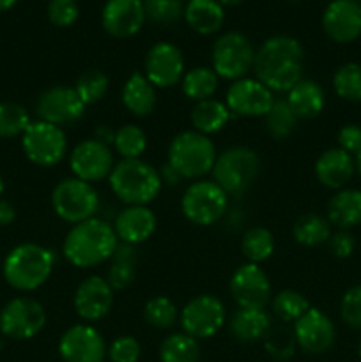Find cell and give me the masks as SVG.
Instances as JSON below:
<instances>
[{"instance_id":"6da1fadb","label":"cell","mask_w":361,"mask_h":362,"mask_svg":"<svg viewBox=\"0 0 361 362\" xmlns=\"http://www.w3.org/2000/svg\"><path fill=\"white\" fill-rule=\"evenodd\" d=\"M304 49L296 37L273 35L255 53L253 71L271 92H289L303 80Z\"/></svg>"},{"instance_id":"7a4b0ae2","label":"cell","mask_w":361,"mask_h":362,"mask_svg":"<svg viewBox=\"0 0 361 362\" xmlns=\"http://www.w3.org/2000/svg\"><path fill=\"white\" fill-rule=\"evenodd\" d=\"M119 246L113 225L99 218H91L73 225L64 239L62 253L71 265L91 269L112 260Z\"/></svg>"},{"instance_id":"3957f363","label":"cell","mask_w":361,"mask_h":362,"mask_svg":"<svg viewBox=\"0 0 361 362\" xmlns=\"http://www.w3.org/2000/svg\"><path fill=\"white\" fill-rule=\"evenodd\" d=\"M55 255L41 244L25 243L7 253L2 274L7 285L18 292H34L41 288L52 276Z\"/></svg>"},{"instance_id":"277c9868","label":"cell","mask_w":361,"mask_h":362,"mask_svg":"<svg viewBox=\"0 0 361 362\" xmlns=\"http://www.w3.org/2000/svg\"><path fill=\"white\" fill-rule=\"evenodd\" d=\"M108 182L113 194L127 205L151 204L163 187L159 170L144 159H122L113 165Z\"/></svg>"},{"instance_id":"5b68a950","label":"cell","mask_w":361,"mask_h":362,"mask_svg":"<svg viewBox=\"0 0 361 362\" xmlns=\"http://www.w3.org/2000/svg\"><path fill=\"white\" fill-rule=\"evenodd\" d=\"M216 147L209 136L197 131H183L168 145V163L180 179H200L212 172Z\"/></svg>"},{"instance_id":"8992f818","label":"cell","mask_w":361,"mask_h":362,"mask_svg":"<svg viewBox=\"0 0 361 362\" xmlns=\"http://www.w3.org/2000/svg\"><path fill=\"white\" fill-rule=\"evenodd\" d=\"M258 168L260 161L257 152L248 147H230L216 158L212 177L227 194L241 197L255 182Z\"/></svg>"},{"instance_id":"52a82bcc","label":"cell","mask_w":361,"mask_h":362,"mask_svg":"<svg viewBox=\"0 0 361 362\" xmlns=\"http://www.w3.org/2000/svg\"><path fill=\"white\" fill-rule=\"evenodd\" d=\"M255 53L257 52L246 35L241 32H227L212 45L211 69L223 80H241L253 69Z\"/></svg>"},{"instance_id":"ba28073f","label":"cell","mask_w":361,"mask_h":362,"mask_svg":"<svg viewBox=\"0 0 361 362\" xmlns=\"http://www.w3.org/2000/svg\"><path fill=\"white\" fill-rule=\"evenodd\" d=\"M52 207L62 221L78 225L94 218L99 209V194L94 184L71 177L53 187Z\"/></svg>"},{"instance_id":"9c48e42d","label":"cell","mask_w":361,"mask_h":362,"mask_svg":"<svg viewBox=\"0 0 361 362\" xmlns=\"http://www.w3.org/2000/svg\"><path fill=\"white\" fill-rule=\"evenodd\" d=\"M229 207V194L214 180H195L186 187L180 200L184 218L198 226L218 223Z\"/></svg>"},{"instance_id":"30bf717a","label":"cell","mask_w":361,"mask_h":362,"mask_svg":"<svg viewBox=\"0 0 361 362\" xmlns=\"http://www.w3.org/2000/svg\"><path fill=\"white\" fill-rule=\"evenodd\" d=\"M21 148L34 165L48 168L59 165L67 152L66 133L62 127L35 120L21 134Z\"/></svg>"},{"instance_id":"8fae6325","label":"cell","mask_w":361,"mask_h":362,"mask_svg":"<svg viewBox=\"0 0 361 362\" xmlns=\"http://www.w3.org/2000/svg\"><path fill=\"white\" fill-rule=\"evenodd\" d=\"M45 325V308L32 297H14L0 310V332L7 338L32 339Z\"/></svg>"},{"instance_id":"7c38bea8","label":"cell","mask_w":361,"mask_h":362,"mask_svg":"<svg viewBox=\"0 0 361 362\" xmlns=\"http://www.w3.org/2000/svg\"><path fill=\"white\" fill-rule=\"evenodd\" d=\"M225 304L216 296L193 297L186 306L180 310L179 320L183 331L195 339L212 338L219 332L225 324Z\"/></svg>"},{"instance_id":"4fadbf2b","label":"cell","mask_w":361,"mask_h":362,"mask_svg":"<svg viewBox=\"0 0 361 362\" xmlns=\"http://www.w3.org/2000/svg\"><path fill=\"white\" fill-rule=\"evenodd\" d=\"M69 168L76 179L88 184L108 179L113 170L112 148L96 138L80 141L69 154Z\"/></svg>"},{"instance_id":"5bb4252c","label":"cell","mask_w":361,"mask_h":362,"mask_svg":"<svg viewBox=\"0 0 361 362\" xmlns=\"http://www.w3.org/2000/svg\"><path fill=\"white\" fill-rule=\"evenodd\" d=\"M87 106L81 103L74 88L57 87L46 88L35 103V113L42 122L53 124V126H69L78 122L84 117Z\"/></svg>"},{"instance_id":"9a60e30c","label":"cell","mask_w":361,"mask_h":362,"mask_svg":"<svg viewBox=\"0 0 361 362\" xmlns=\"http://www.w3.org/2000/svg\"><path fill=\"white\" fill-rule=\"evenodd\" d=\"M230 293L239 308L265 310L271 300V281L260 265L248 262L234 272L230 279Z\"/></svg>"},{"instance_id":"2e32d148","label":"cell","mask_w":361,"mask_h":362,"mask_svg":"<svg viewBox=\"0 0 361 362\" xmlns=\"http://www.w3.org/2000/svg\"><path fill=\"white\" fill-rule=\"evenodd\" d=\"M106 352L105 338L88 324L73 325L60 336L59 354L64 362H103Z\"/></svg>"},{"instance_id":"e0dca14e","label":"cell","mask_w":361,"mask_h":362,"mask_svg":"<svg viewBox=\"0 0 361 362\" xmlns=\"http://www.w3.org/2000/svg\"><path fill=\"white\" fill-rule=\"evenodd\" d=\"M184 76V55L172 42H156L145 55V78L156 88H170Z\"/></svg>"},{"instance_id":"ac0fdd59","label":"cell","mask_w":361,"mask_h":362,"mask_svg":"<svg viewBox=\"0 0 361 362\" xmlns=\"http://www.w3.org/2000/svg\"><path fill=\"white\" fill-rule=\"evenodd\" d=\"M273 101V92L257 78H241L232 81L225 95L227 108L239 117H264Z\"/></svg>"},{"instance_id":"d6986e66","label":"cell","mask_w":361,"mask_h":362,"mask_svg":"<svg viewBox=\"0 0 361 362\" xmlns=\"http://www.w3.org/2000/svg\"><path fill=\"white\" fill-rule=\"evenodd\" d=\"M294 339L301 350L308 354H324L333 346L336 329L331 318L317 308H310L297 322H294Z\"/></svg>"},{"instance_id":"ffe728a7","label":"cell","mask_w":361,"mask_h":362,"mask_svg":"<svg viewBox=\"0 0 361 362\" xmlns=\"http://www.w3.org/2000/svg\"><path fill=\"white\" fill-rule=\"evenodd\" d=\"M322 28L335 42H353L361 35V6L357 0H331L322 13Z\"/></svg>"},{"instance_id":"44dd1931","label":"cell","mask_w":361,"mask_h":362,"mask_svg":"<svg viewBox=\"0 0 361 362\" xmlns=\"http://www.w3.org/2000/svg\"><path fill=\"white\" fill-rule=\"evenodd\" d=\"M142 0H106L101 11V23L106 34L117 39L133 37L145 23Z\"/></svg>"},{"instance_id":"7402d4cb","label":"cell","mask_w":361,"mask_h":362,"mask_svg":"<svg viewBox=\"0 0 361 362\" xmlns=\"http://www.w3.org/2000/svg\"><path fill=\"white\" fill-rule=\"evenodd\" d=\"M74 311L85 322H98L110 313L113 306V288L106 278L91 276L78 285L73 297Z\"/></svg>"},{"instance_id":"603a6c76","label":"cell","mask_w":361,"mask_h":362,"mask_svg":"<svg viewBox=\"0 0 361 362\" xmlns=\"http://www.w3.org/2000/svg\"><path fill=\"white\" fill-rule=\"evenodd\" d=\"M156 223L154 212L147 205H127L115 218L113 230L122 244L138 246L151 239L156 232Z\"/></svg>"},{"instance_id":"cb8c5ba5","label":"cell","mask_w":361,"mask_h":362,"mask_svg":"<svg viewBox=\"0 0 361 362\" xmlns=\"http://www.w3.org/2000/svg\"><path fill=\"white\" fill-rule=\"evenodd\" d=\"M354 158L340 147L328 148L315 163V175L322 186L329 189H342L354 175Z\"/></svg>"},{"instance_id":"d4e9b609","label":"cell","mask_w":361,"mask_h":362,"mask_svg":"<svg viewBox=\"0 0 361 362\" xmlns=\"http://www.w3.org/2000/svg\"><path fill=\"white\" fill-rule=\"evenodd\" d=\"M184 20L197 34L211 35L219 32L225 23V9L218 0H188Z\"/></svg>"},{"instance_id":"484cf974","label":"cell","mask_w":361,"mask_h":362,"mask_svg":"<svg viewBox=\"0 0 361 362\" xmlns=\"http://www.w3.org/2000/svg\"><path fill=\"white\" fill-rule=\"evenodd\" d=\"M285 101L289 103L297 119H314L324 110L326 95L317 81L303 78L287 92Z\"/></svg>"},{"instance_id":"4316f807","label":"cell","mask_w":361,"mask_h":362,"mask_svg":"<svg viewBox=\"0 0 361 362\" xmlns=\"http://www.w3.org/2000/svg\"><path fill=\"white\" fill-rule=\"evenodd\" d=\"M328 221L340 230L361 225V189H340L328 204Z\"/></svg>"},{"instance_id":"83f0119b","label":"cell","mask_w":361,"mask_h":362,"mask_svg":"<svg viewBox=\"0 0 361 362\" xmlns=\"http://www.w3.org/2000/svg\"><path fill=\"white\" fill-rule=\"evenodd\" d=\"M122 105L134 117H147L156 106V87L145 74L133 73L122 87Z\"/></svg>"},{"instance_id":"f1b7e54d","label":"cell","mask_w":361,"mask_h":362,"mask_svg":"<svg viewBox=\"0 0 361 362\" xmlns=\"http://www.w3.org/2000/svg\"><path fill=\"white\" fill-rule=\"evenodd\" d=\"M269 329H271V318L264 310L239 308V311H236L230 320V332L234 338L244 343L258 341L268 336Z\"/></svg>"},{"instance_id":"f546056e","label":"cell","mask_w":361,"mask_h":362,"mask_svg":"<svg viewBox=\"0 0 361 362\" xmlns=\"http://www.w3.org/2000/svg\"><path fill=\"white\" fill-rule=\"evenodd\" d=\"M230 110L223 101L211 98L205 101L195 103L193 110H191V124H193L197 133L205 134H214L222 131L223 127L229 124L230 120Z\"/></svg>"},{"instance_id":"4dcf8cb0","label":"cell","mask_w":361,"mask_h":362,"mask_svg":"<svg viewBox=\"0 0 361 362\" xmlns=\"http://www.w3.org/2000/svg\"><path fill=\"white\" fill-rule=\"evenodd\" d=\"M137 246L131 244H119L112 257L106 281L113 290H124L137 278Z\"/></svg>"},{"instance_id":"1f68e13d","label":"cell","mask_w":361,"mask_h":362,"mask_svg":"<svg viewBox=\"0 0 361 362\" xmlns=\"http://www.w3.org/2000/svg\"><path fill=\"white\" fill-rule=\"evenodd\" d=\"M218 74L211 69V67H193L188 73H184L183 80H180V87H183V94L188 99L195 103L205 101L211 99L218 90Z\"/></svg>"},{"instance_id":"d6a6232c","label":"cell","mask_w":361,"mask_h":362,"mask_svg":"<svg viewBox=\"0 0 361 362\" xmlns=\"http://www.w3.org/2000/svg\"><path fill=\"white\" fill-rule=\"evenodd\" d=\"M292 235L301 246H321L331 237V223L319 214H304L294 225Z\"/></svg>"},{"instance_id":"836d02e7","label":"cell","mask_w":361,"mask_h":362,"mask_svg":"<svg viewBox=\"0 0 361 362\" xmlns=\"http://www.w3.org/2000/svg\"><path fill=\"white\" fill-rule=\"evenodd\" d=\"M159 359L161 362H198L200 346L197 339L188 336L186 332H176L161 343Z\"/></svg>"},{"instance_id":"e575fe53","label":"cell","mask_w":361,"mask_h":362,"mask_svg":"<svg viewBox=\"0 0 361 362\" xmlns=\"http://www.w3.org/2000/svg\"><path fill=\"white\" fill-rule=\"evenodd\" d=\"M241 251L250 264H262L275 253V237L268 228L253 226L243 235Z\"/></svg>"},{"instance_id":"d590c367","label":"cell","mask_w":361,"mask_h":362,"mask_svg":"<svg viewBox=\"0 0 361 362\" xmlns=\"http://www.w3.org/2000/svg\"><path fill=\"white\" fill-rule=\"evenodd\" d=\"M264 120L265 129L275 140H285L294 133L299 119L285 99H275L269 112L264 115Z\"/></svg>"},{"instance_id":"8d00e7d4","label":"cell","mask_w":361,"mask_h":362,"mask_svg":"<svg viewBox=\"0 0 361 362\" xmlns=\"http://www.w3.org/2000/svg\"><path fill=\"white\" fill-rule=\"evenodd\" d=\"M113 148L122 159H140L147 148V136L138 126L126 124L115 131Z\"/></svg>"},{"instance_id":"74e56055","label":"cell","mask_w":361,"mask_h":362,"mask_svg":"<svg viewBox=\"0 0 361 362\" xmlns=\"http://www.w3.org/2000/svg\"><path fill=\"white\" fill-rule=\"evenodd\" d=\"M110 87V80L101 69H87L78 76L74 83V92L81 99L85 106L99 103L106 95Z\"/></svg>"},{"instance_id":"f35d334b","label":"cell","mask_w":361,"mask_h":362,"mask_svg":"<svg viewBox=\"0 0 361 362\" xmlns=\"http://www.w3.org/2000/svg\"><path fill=\"white\" fill-rule=\"evenodd\" d=\"M30 115L21 105L13 101L0 103V138H16L27 131L30 126Z\"/></svg>"},{"instance_id":"ab89813d","label":"cell","mask_w":361,"mask_h":362,"mask_svg":"<svg viewBox=\"0 0 361 362\" xmlns=\"http://www.w3.org/2000/svg\"><path fill=\"white\" fill-rule=\"evenodd\" d=\"M273 313L280 318L282 322H297L308 310H310V303L306 297L296 290H282L275 296L271 303Z\"/></svg>"},{"instance_id":"60d3db41","label":"cell","mask_w":361,"mask_h":362,"mask_svg":"<svg viewBox=\"0 0 361 362\" xmlns=\"http://www.w3.org/2000/svg\"><path fill=\"white\" fill-rule=\"evenodd\" d=\"M336 95L350 103H361V64L349 62L338 67L333 76Z\"/></svg>"},{"instance_id":"b9f144b4","label":"cell","mask_w":361,"mask_h":362,"mask_svg":"<svg viewBox=\"0 0 361 362\" xmlns=\"http://www.w3.org/2000/svg\"><path fill=\"white\" fill-rule=\"evenodd\" d=\"M144 317L149 325L156 329H170L179 320V310L172 299L165 296L152 297L144 308Z\"/></svg>"},{"instance_id":"7bdbcfd3","label":"cell","mask_w":361,"mask_h":362,"mask_svg":"<svg viewBox=\"0 0 361 362\" xmlns=\"http://www.w3.org/2000/svg\"><path fill=\"white\" fill-rule=\"evenodd\" d=\"M145 18L152 23L172 25L184 18V6L180 0H142Z\"/></svg>"},{"instance_id":"ee69618b","label":"cell","mask_w":361,"mask_h":362,"mask_svg":"<svg viewBox=\"0 0 361 362\" xmlns=\"http://www.w3.org/2000/svg\"><path fill=\"white\" fill-rule=\"evenodd\" d=\"M46 13H48L50 23L66 28L76 23L80 16V6L76 0H50Z\"/></svg>"},{"instance_id":"f6af8a7d","label":"cell","mask_w":361,"mask_h":362,"mask_svg":"<svg viewBox=\"0 0 361 362\" xmlns=\"http://www.w3.org/2000/svg\"><path fill=\"white\" fill-rule=\"evenodd\" d=\"M340 317L350 329L361 331V285L347 290L340 303Z\"/></svg>"},{"instance_id":"bcb514c9","label":"cell","mask_w":361,"mask_h":362,"mask_svg":"<svg viewBox=\"0 0 361 362\" xmlns=\"http://www.w3.org/2000/svg\"><path fill=\"white\" fill-rule=\"evenodd\" d=\"M140 354V343L133 336H119L112 341L106 356L110 362H138Z\"/></svg>"},{"instance_id":"7dc6e473","label":"cell","mask_w":361,"mask_h":362,"mask_svg":"<svg viewBox=\"0 0 361 362\" xmlns=\"http://www.w3.org/2000/svg\"><path fill=\"white\" fill-rule=\"evenodd\" d=\"M338 147L347 154L356 156L361 151V127L356 124H347L338 131Z\"/></svg>"},{"instance_id":"c3c4849f","label":"cell","mask_w":361,"mask_h":362,"mask_svg":"<svg viewBox=\"0 0 361 362\" xmlns=\"http://www.w3.org/2000/svg\"><path fill=\"white\" fill-rule=\"evenodd\" d=\"M328 243L329 250H331V253L336 258H349L354 253V246H356L354 237L347 230H340V232L331 233Z\"/></svg>"},{"instance_id":"681fc988","label":"cell","mask_w":361,"mask_h":362,"mask_svg":"<svg viewBox=\"0 0 361 362\" xmlns=\"http://www.w3.org/2000/svg\"><path fill=\"white\" fill-rule=\"evenodd\" d=\"M16 219V209L6 200H0V226H9Z\"/></svg>"},{"instance_id":"f907efd6","label":"cell","mask_w":361,"mask_h":362,"mask_svg":"<svg viewBox=\"0 0 361 362\" xmlns=\"http://www.w3.org/2000/svg\"><path fill=\"white\" fill-rule=\"evenodd\" d=\"M159 175H161L163 184H170V186H176V184L180 180L179 173H177L176 170L168 165V163H165V165L161 166V170H159Z\"/></svg>"},{"instance_id":"816d5d0a","label":"cell","mask_w":361,"mask_h":362,"mask_svg":"<svg viewBox=\"0 0 361 362\" xmlns=\"http://www.w3.org/2000/svg\"><path fill=\"white\" fill-rule=\"evenodd\" d=\"M16 4H18V0H0V13L13 9Z\"/></svg>"},{"instance_id":"f5cc1de1","label":"cell","mask_w":361,"mask_h":362,"mask_svg":"<svg viewBox=\"0 0 361 362\" xmlns=\"http://www.w3.org/2000/svg\"><path fill=\"white\" fill-rule=\"evenodd\" d=\"M218 2L222 4L223 7H236V6H241L244 0H218Z\"/></svg>"},{"instance_id":"db71d44e","label":"cell","mask_w":361,"mask_h":362,"mask_svg":"<svg viewBox=\"0 0 361 362\" xmlns=\"http://www.w3.org/2000/svg\"><path fill=\"white\" fill-rule=\"evenodd\" d=\"M354 165H356L357 173H360V175H361V151L356 154V159H354Z\"/></svg>"},{"instance_id":"11a10c76","label":"cell","mask_w":361,"mask_h":362,"mask_svg":"<svg viewBox=\"0 0 361 362\" xmlns=\"http://www.w3.org/2000/svg\"><path fill=\"white\" fill-rule=\"evenodd\" d=\"M4 191H6V182H4V177H2V173H0V198H2Z\"/></svg>"},{"instance_id":"9f6ffc18","label":"cell","mask_w":361,"mask_h":362,"mask_svg":"<svg viewBox=\"0 0 361 362\" xmlns=\"http://www.w3.org/2000/svg\"><path fill=\"white\" fill-rule=\"evenodd\" d=\"M357 354H360V357H361V339H360V343H357Z\"/></svg>"},{"instance_id":"6f0895ef","label":"cell","mask_w":361,"mask_h":362,"mask_svg":"<svg viewBox=\"0 0 361 362\" xmlns=\"http://www.w3.org/2000/svg\"><path fill=\"white\" fill-rule=\"evenodd\" d=\"M285 2H290V4H294V2H299V0H285Z\"/></svg>"},{"instance_id":"680465c9","label":"cell","mask_w":361,"mask_h":362,"mask_svg":"<svg viewBox=\"0 0 361 362\" xmlns=\"http://www.w3.org/2000/svg\"><path fill=\"white\" fill-rule=\"evenodd\" d=\"M357 2H360V6H361V0H357Z\"/></svg>"},{"instance_id":"91938a15","label":"cell","mask_w":361,"mask_h":362,"mask_svg":"<svg viewBox=\"0 0 361 362\" xmlns=\"http://www.w3.org/2000/svg\"><path fill=\"white\" fill-rule=\"evenodd\" d=\"M103 362H105V361H103Z\"/></svg>"}]
</instances>
